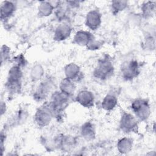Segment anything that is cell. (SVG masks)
<instances>
[{
	"label": "cell",
	"instance_id": "obj_1",
	"mask_svg": "<svg viewBox=\"0 0 156 156\" xmlns=\"http://www.w3.org/2000/svg\"><path fill=\"white\" fill-rule=\"evenodd\" d=\"M114 66L109 58H103L99 62L94 70V76L99 80H104L109 79L113 74Z\"/></svg>",
	"mask_w": 156,
	"mask_h": 156
},
{
	"label": "cell",
	"instance_id": "obj_2",
	"mask_svg": "<svg viewBox=\"0 0 156 156\" xmlns=\"http://www.w3.org/2000/svg\"><path fill=\"white\" fill-rule=\"evenodd\" d=\"M69 97L61 91H55L52 94L51 100L49 104L54 115L64 111L68 105Z\"/></svg>",
	"mask_w": 156,
	"mask_h": 156
},
{
	"label": "cell",
	"instance_id": "obj_3",
	"mask_svg": "<svg viewBox=\"0 0 156 156\" xmlns=\"http://www.w3.org/2000/svg\"><path fill=\"white\" fill-rule=\"evenodd\" d=\"M131 108L135 117L141 121H145L150 116L151 107L149 102L144 99H136L131 104Z\"/></svg>",
	"mask_w": 156,
	"mask_h": 156
},
{
	"label": "cell",
	"instance_id": "obj_4",
	"mask_svg": "<svg viewBox=\"0 0 156 156\" xmlns=\"http://www.w3.org/2000/svg\"><path fill=\"white\" fill-rule=\"evenodd\" d=\"M54 116L49 104H45L38 108L34 116V120L38 126L45 127L49 124Z\"/></svg>",
	"mask_w": 156,
	"mask_h": 156
},
{
	"label": "cell",
	"instance_id": "obj_5",
	"mask_svg": "<svg viewBox=\"0 0 156 156\" xmlns=\"http://www.w3.org/2000/svg\"><path fill=\"white\" fill-rule=\"evenodd\" d=\"M121 72L122 77L129 80L136 77L140 73L138 63L135 60L126 61L122 63L121 68Z\"/></svg>",
	"mask_w": 156,
	"mask_h": 156
},
{
	"label": "cell",
	"instance_id": "obj_6",
	"mask_svg": "<svg viewBox=\"0 0 156 156\" xmlns=\"http://www.w3.org/2000/svg\"><path fill=\"white\" fill-rule=\"evenodd\" d=\"M119 127L125 133L135 132L138 128L137 118L129 113L124 112L120 119Z\"/></svg>",
	"mask_w": 156,
	"mask_h": 156
},
{
	"label": "cell",
	"instance_id": "obj_7",
	"mask_svg": "<svg viewBox=\"0 0 156 156\" xmlns=\"http://www.w3.org/2000/svg\"><path fill=\"white\" fill-rule=\"evenodd\" d=\"M53 82L51 79L46 78L39 85L34 95V98L37 101H42L46 98L53 88Z\"/></svg>",
	"mask_w": 156,
	"mask_h": 156
},
{
	"label": "cell",
	"instance_id": "obj_8",
	"mask_svg": "<svg viewBox=\"0 0 156 156\" xmlns=\"http://www.w3.org/2000/svg\"><path fill=\"white\" fill-rule=\"evenodd\" d=\"M102 23V15L98 10H90L85 18V25L91 30H96Z\"/></svg>",
	"mask_w": 156,
	"mask_h": 156
},
{
	"label": "cell",
	"instance_id": "obj_9",
	"mask_svg": "<svg viewBox=\"0 0 156 156\" xmlns=\"http://www.w3.org/2000/svg\"><path fill=\"white\" fill-rule=\"evenodd\" d=\"M76 101L83 107L90 108L93 106L94 96L91 91L83 90L80 91L77 93L76 97Z\"/></svg>",
	"mask_w": 156,
	"mask_h": 156
},
{
	"label": "cell",
	"instance_id": "obj_10",
	"mask_svg": "<svg viewBox=\"0 0 156 156\" xmlns=\"http://www.w3.org/2000/svg\"><path fill=\"white\" fill-rule=\"evenodd\" d=\"M93 40H94V36L90 32L79 30L75 34L73 41L76 44L87 46Z\"/></svg>",
	"mask_w": 156,
	"mask_h": 156
},
{
	"label": "cell",
	"instance_id": "obj_11",
	"mask_svg": "<svg viewBox=\"0 0 156 156\" xmlns=\"http://www.w3.org/2000/svg\"><path fill=\"white\" fill-rule=\"evenodd\" d=\"M64 72L66 78L73 81L74 82L82 79L80 77L82 73L80 69L77 65L74 63L68 64L65 67Z\"/></svg>",
	"mask_w": 156,
	"mask_h": 156
},
{
	"label": "cell",
	"instance_id": "obj_12",
	"mask_svg": "<svg viewBox=\"0 0 156 156\" xmlns=\"http://www.w3.org/2000/svg\"><path fill=\"white\" fill-rule=\"evenodd\" d=\"M16 10L15 4L12 1H3L1 5V20H6L10 18Z\"/></svg>",
	"mask_w": 156,
	"mask_h": 156
},
{
	"label": "cell",
	"instance_id": "obj_13",
	"mask_svg": "<svg viewBox=\"0 0 156 156\" xmlns=\"http://www.w3.org/2000/svg\"><path fill=\"white\" fill-rule=\"evenodd\" d=\"M71 32V27L67 24H60L55 29L54 38L57 41L66 40Z\"/></svg>",
	"mask_w": 156,
	"mask_h": 156
},
{
	"label": "cell",
	"instance_id": "obj_14",
	"mask_svg": "<svg viewBox=\"0 0 156 156\" xmlns=\"http://www.w3.org/2000/svg\"><path fill=\"white\" fill-rule=\"evenodd\" d=\"M23 73L21 67L18 65L13 66L9 71L7 82L21 83Z\"/></svg>",
	"mask_w": 156,
	"mask_h": 156
},
{
	"label": "cell",
	"instance_id": "obj_15",
	"mask_svg": "<svg viewBox=\"0 0 156 156\" xmlns=\"http://www.w3.org/2000/svg\"><path fill=\"white\" fill-rule=\"evenodd\" d=\"M76 90V85L73 81L65 78L60 83V91L68 96H72Z\"/></svg>",
	"mask_w": 156,
	"mask_h": 156
},
{
	"label": "cell",
	"instance_id": "obj_16",
	"mask_svg": "<svg viewBox=\"0 0 156 156\" xmlns=\"http://www.w3.org/2000/svg\"><path fill=\"white\" fill-rule=\"evenodd\" d=\"M80 133L85 140H93L95 137V128L94 125L90 122L84 123L81 127Z\"/></svg>",
	"mask_w": 156,
	"mask_h": 156
},
{
	"label": "cell",
	"instance_id": "obj_17",
	"mask_svg": "<svg viewBox=\"0 0 156 156\" xmlns=\"http://www.w3.org/2000/svg\"><path fill=\"white\" fill-rule=\"evenodd\" d=\"M118 99L116 97L112 94H107L102 100V107L106 111H111L116 106Z\"/></svg>",
	"mask_w": 156,
	"mask_h": 156
},
{
	"label": "cell",
	"instance_id": "obj_18",
	"mask_svg": "<svg viewBox=\"0 0 156 156\" xmlns=\"http://www.w3.org/2000/svg\"><path fill=\"white\" fill-rule=\"evenodd\" d=\"M54 6L49 1H41L38 7V15L40 16H49L53 12Z\"/></svg>",
	"mask_w": 156,
	"mask_h": 156
},
{
	"label": "cell",
	"instance_id": "obj_19",
	"mask_svg": "<svg viewBox=\"0 0 156 156\" xmlns=\"http://www.w3.org/2000/svg\"><path fill=\"white\" fill-rule=\"evenodd\" d=\"M133 146V141L131 138L124 137L120 139L117 144L118 149L119 152L125 154L130 152Z\"/></svg>",
	"mask_w": 156,
	"mask_h": 156
},
{
	"label": "cell",
	"instance_id": "obj_20",
	"mask_svg": "<svg viewBox=\"0 0 156 156\" xmlns=\"http://www.w3.org/2000/svg\"><path fill=\"white\" fill-rule=\"evenodd\" d=\"M155 9V2L154 1H147L143 4L141 11L146 18L151 17L154 14Z\"/></svg>",
	"mask_w": 156,
	"mask_h": 156
},
{
	"label": "cell",
	"instance_id": "obj_21",
	"mask_svg": "<svg viewBox=\"0 0 156 156\" xmlns=\"http://www.w3.org/2000/svg\"><path fill=\"white\" fill-rule=\"evenodd\" d=\"M30 73V79L33 81H37L41 79L43 77L44 74V70L40 65L37 64L32 68Z\"/></svg>",
	"mask_w": 156,
	"mask_h": 156
},
{
	"label": "cell",
	"instance_id": "obj_22",
	"mask_svg": "<svg viewBox=\"0 0 156 156\" xmlns=\"http://www.w3.org/2000/svg\"><path fill=\"white\" fill-rule=\"evenodd\" d=\"M126 1H113L111 3V9L113 13H118L124 10L127 6Z\"/></svg>",
	"mask_w": 156,
	"mask_h": 156
},
{
	"label": "cell",
	"instance_id": "obj_23",
	"mask_svg": "<svg viewBox=\"0 0 156 156\" xmlns=\"http://www.w3.org/2000/svg\"><path fill=\"white\" fill-rule=\"evenodd\" d=\"M1 63H2L4 60L6 61L9 58V56H10V49H9V48L7 46L3 45L1 47Z\"/></svg>",
	"mask_w": 156,
	"mask_h": 156
}]
</instances>
